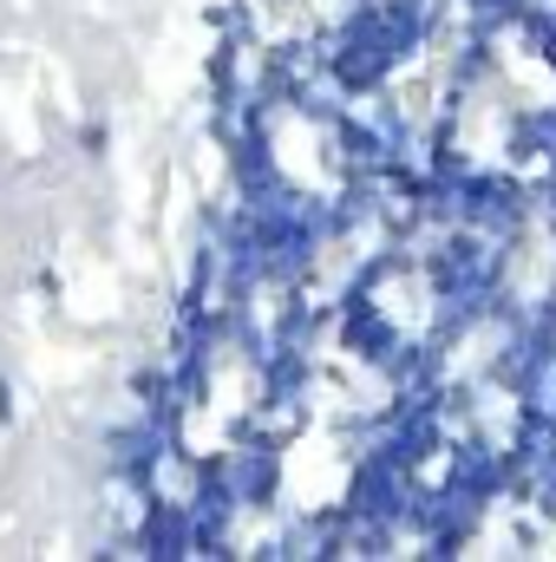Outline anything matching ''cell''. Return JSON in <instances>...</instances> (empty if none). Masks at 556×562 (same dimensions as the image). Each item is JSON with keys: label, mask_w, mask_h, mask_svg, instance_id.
<instances>
[{"label": "cell", "mask_w": 556, "mask_h": 562, "mask_svg": "<svg viewBox=\"0 0 556 562\" xmlns=\"http://www.w3.org/2000/svg\"><path fill=\"white\" fill-rule=\"evenodd\" d=\"M13 419V393H7V380H0V425Z\"/></svg>", "instance_id": "1"}]
</instances>
